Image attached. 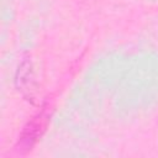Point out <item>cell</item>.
<instances>
[{"label": "cell", "instance_id": "6da1fadb", "mask_svg": "<svg viewBox=\"0 0 158 158\" xmlns=\"http://www.w3.org/2000/svg\"><path fill=\"white\" fill-rule=\"evenodd\" d=\"M15 85L26 100L35 104L38 84L36 81L32 63L28 57L23 58L17 65V69L15 73Z\"/></svg>", "mask_w": 158, "mask_h": 158}, {"label": "cell", "instance_id": "7a4b0ae2", "mask_svg": "<svg viewBox=\"0 0 158 158\" xmlns=\"http://www.w3.org/2000/svg\"><path fill=\"white\" fill-rule=\"evenodd\" d=\"M46 125H47V118L43 117V114L38 115L37 117H35V120H32L27 127H25V131H23V136L26 138L23 139H27V141H31V144L38 139V137L41 136L42 131H44L46 128Z\"/></svg>", "mask_w": 158, "mask_h": 158}]
</instances>
